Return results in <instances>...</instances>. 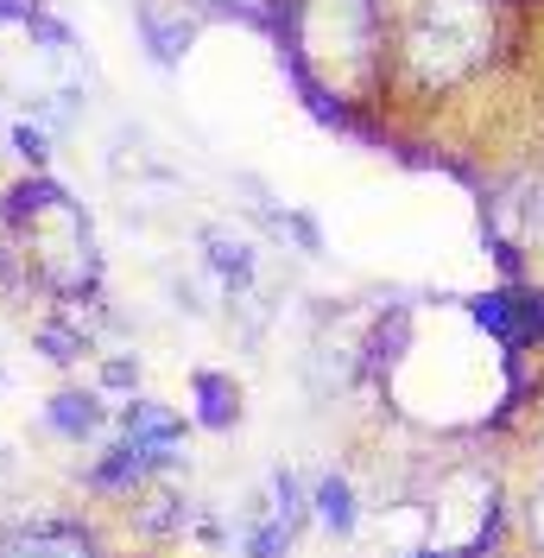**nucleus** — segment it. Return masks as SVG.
Returning <instances> with one entry per match:
<instances>
[{
    "label": "nucleus",
    "instance_id": "1",
    "mask_svg": "<svg viewBox=\"0 0 544 558\" xmlns=\"http://www.w3.org/2000/svg\"><path fill=\"white\" fill-rule=\"evenodd\" d=\"M0 558H89V539L76 526H33V533L7 539Z\"/></svg>",
    "mask_w": 544,
    "mask_h": 558
},
{
    "label": "nucleus",
    "instance_id": "8",
    "mask_svg": "<svg viewBox=\"0 0 544 558\" xmlns=\"http://www.w3.org/2000/svg\"><path fill=\"white\" fill-rule=\"evenodd\" d=\"M13 146H20V153H26L33 166H45V159H51V134H45L38 121H26V128H13Z\"/></svg>",
    "mask_w": 544,
    "mask_h": 558
},
{
    "label": "nucleus",
    "instance_id": "9",
    "mask_svg": "<svg viewBox=\"0 0 544 558\" xmlns=\"http://www.w3.org/2000/svg\"><path fill=\"white\" fill-rule=\"evenodd\" d=\"M209 260H215L222 274H235V286H247V254H240V247H228V242L209 235Z\"/></svg>",
    "mask_w": 544,
    "mask_h": 558
},
{
    "label": "nucleus",
    "instance_id": "12",
    "mask_svg": "<svg viewBox=\"0 0 544 558\" xmlns=\"http://www.w3.org/2000/svg\"><path fill=\"white\" fill-rule=\"evenodd\" d=\"M0 20H26V0H0Z\"/></svg>",
    "mask_w": 544,
    "mask_h": 558
},
{
    "label": "nucleus",
    "instance_id": "3",
    "mask_svg": "<svg viewBox=\"0 0 544 558\" xmlns=\"http://www.w3.org/2000/svg\"><path fill=\"white\" fill-rule=\"evenodd\" d=\"M177 432H184V418L165 413V407H152V400H134L127 407V438L134 445H171Z\"/></svg>",
    "mask_w": 544,
    "mask_h": 558
},
{
    "label": "nucleus",
    "instance_id": "5",
    "mask_svg": "<svg viewBox=\"0 0 544 558\" xmlns=\"http://www.w3.org/2000/svg\"><path fill=\"white\" fill-rule=\"evenodd\" d=\"M317 508H323V521L336 526V533H348V526H355V495H348V483H336V476L317 488Z\"/></svg>",
    "mask_w": 544,
    "mask_h": 558
},
{
    "label": "nucleus",
    "instance_id": "6",
    "mask_svg": "<svg viewBox=\"0 0 544 558\" xmlns=\"http://www.w3.org/2000/svg\"><path fill=\"white\" fill-rule=\"evenodd\" d=\"M197 400H203V425H228L235 418V400H228L222 375H197Z\"/></svg>",
    "mask_w": 544,
    "mask_h": 558
},
{
    "label": "nucleus",
    "instance_id": "11",
    "mask_svg": "<svg viewBox=\"0 0 544 558\" xmlns=\"http://www.w3.org/2000/svg\"><path fill=\"white\" fill-rule=\"evenodd\" d=\"M108 387H134V368L127 362H108Z\"/></svg>",
    "mask_w": 544,
    "mask_h": 558
},
{
    "label": "nucleus",
    "instance_id": "2",
    "mask_svg": "<svg viewBox=\"0 0 544 558\" xmlns=\"http://www.w3.org/2000/svg\"><path fill=\"white\" fill-rule=\"evenodd\" d=\"M165 463H171L165 445H134V438H127V445H121V451L96 470V483H102V488H127L134 476H146V470H165Z\"/></svg>",
    "mask_w": 544,
    "mask_h": 558
},
{
    "label": "nucleus",
    "instance_id": "4",
    "mask_svg": "<svg viewBox=\"0 0 544 558\" xmlns=\"http://www.w3.org/2000/svg\"><path fill=\"white\" fill-rule=\"evenodd\" d=\"M96 400H89V393H58V400H51V425H58V432H64V438H89V432H96Z\"/></svg>",
    "mask_w": 544,
    "mask_h": 558
},
{
    "label": "nucleus",
    "instance_id": "7",
    "mask_svg": "<svg viewBox=\"0 0 544 558\" xmlns=\"http://www.w3.org/2000/svg\"><path fill=\"white\" fill-rule=\"evenodd\" d=\"M475 324H487L494 337H519V330H512L519 312H512V299H500V292H494V299H475Z\"/></svg>",
    "mask_w": 544,
    "mask_h": 558
},
{
    "label": "nucleus",
    "instance_id": "10",
    "mask_svg": "<svg viewBox=\"0 0 544 558\" xmlns=\"http://www.w3.org/2000/svg\"><path fill=\"white\" fill-rule=\"evenodd\" d=\"M26 20H33V26H26V33H33L38 45H70L64 20H51V13H33V7H26Z\"/></svg>",
    "mask_w": 544,
    "mask_h": 558
}]
</instances>
